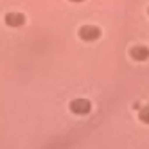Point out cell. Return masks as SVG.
<instances>
[{"mask_svg":"<svg viewBox=\"0 0 149 149\" xmlns=\"http://www.w3.org/2000/svg\"><path fill=\"white\" fill-rule=\"evenodd\" d=\"M92 110H93V104L84 95H77V97L68 101V111L74 117H86L92 113Z\"/></svg>","mask_w":149,"mask_h":149,"instance_id":"obj_1","label":"cell"},{"mask_svg":"<svg viewBox=\"0 0 149 149\" xmlns=\"http://www.w3.org/2000/svg\"><path fill=\"white\" fill-rule=\"evenodd\" d=\"M77 36L84 43H95L102 38V29L97 24H81L77 29Z\"/></svg>","mask_w":149,"mask_h":149,"instance_id":"obj_2","label":"cell"},{"mask_svg":"<svg viewBox=\"0 0 149 149\" xmlns=\"http://www.w3.org/2000/svg\"><path fill=\"white\" fill-rule=\"evenodd\" d=\"M27 22V13L18 11V9H9L4 13V25L7 29H20Z\"/></svg>","mask_w":149,"mask_h":149,"instance_id":"obj_3","label":"cell"},{"mask_svg":"<svg viewBox=\"0 0 149 149\" xmlns=\"http://www.w3.org/2000/svg\"><path fill=\"white\" fill-rule=\"evenodd\" d=\"M127 56L133 63H147L149 61V45L147 43H133L127 49Z\"/></svg>","mask_w":149,"mask_h":149,"instance_id":"obj_4","label":"cell"},{"mask_svg":"<svg viewBox=\"0 0 149 149\" xmlns=\"http://www.w3.org/2000/svg\"><path fill=\"white\" fill-rule=\"evenodd\" d=\"M138 120L144 126H149V102L144 104L140 110H138Z\"/></svg>","mask_w":149,"mask_h":149,"instance_id":"obj_5","label":"cell"},{"mask_svg":"<svg viewBox=\"0 0 149 149\" xmlns=\"http://www.w3.org/2000/svg\"><path fill=\"white\" fill-rule=\"evenodd\" d=\"M68 2H70V4H84L86 0H68Z\"/></svg>","mask_w":149,"mask_h":149,"instance_id":"obj_6","label":"cell"},{"mask_svg":"<svg viewBox=\"0 0 149 149\" xmlns=\"http://www.w3.org/2000/svg\"><path fill=\"white\" fill-rule=\"evenodd\" d=\"M146 13H147V16H149V6H147V7H146Z\"/></svg>","mask_w":149,"mask_h":149,"instance_id":"obj_7","label":"cell"}]
</instances>
